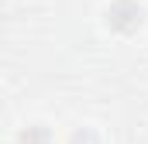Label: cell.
I'll return each instance as SVG.
<instances>
[{
    "instance_id": "cell-1",
    "label": "cell",
    "mask_w": 148,
    "mask_h": 144,
    "mask_svg": "<svg viewBox=\"0 0 148 144\" xmlns=\"http://www.w3.org/2000/svg\"><path fill=\"white\" fill-rule=\"evenodd\" d=\"M103 17H107V24L117 35H134L141 28V21H145V10H141L138 0H114Z\"/></svg>"
},
{
    "instance_id": "cell-2",
    "label": "cell",
    "mask_w": 148,
    "mask_h": 144,
    "mask_svg": "<svg viewBox=\"0 0 148 144\" xmlns=\"http://www.w3.org/2000/svg\"><path fill=\"white\" fill-rule=\"evenodd\" d=\"M17 144H52V130L45 124H31L17 134Z\"/></svg>"
},
{
    "instance_id": "cell-3",
    "label": "cell",
    "mask_w": 148,
    "mask_h": 144,
    "mask_svg": "<svg viewBox=\"0 0 148 144\" xmlns=\"http://www.w3.org/2000/svg\"><path fill=\"white\" fill-rule=\"evenodd\" d=\"M69 144H97V137H93L90 130H76L73 137H69Z\"/></svg>"
}]
</instances>
